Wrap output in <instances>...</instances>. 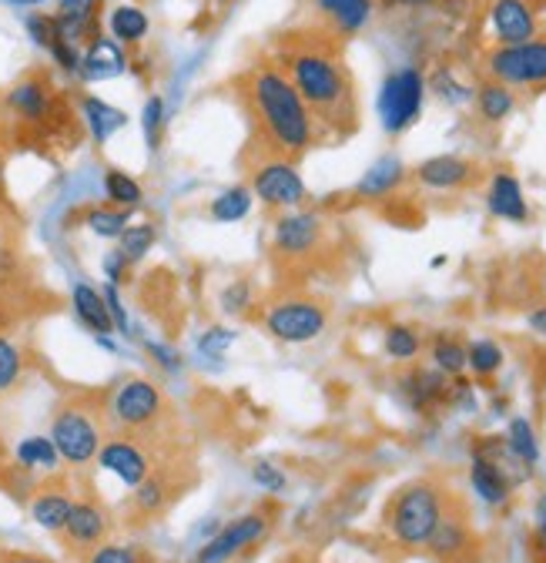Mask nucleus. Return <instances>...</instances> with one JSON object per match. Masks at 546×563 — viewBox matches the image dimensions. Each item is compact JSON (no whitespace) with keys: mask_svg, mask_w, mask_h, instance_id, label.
Instances as JSON below:
<instances>
[{"mask_svg":"<svg viewBox=\"0 0 546 563\" xmlns=\"http://www.w3.org/2000/svg\"><path fill=\"white\" fill-rule=\"evenodd\" d=\"M242 101L258 128L265 158H299L315 141V118L279 67L261 64L242 78Z\"/></svg>","mask_w":546,"mask_h":563,"instance_id":"1","label":"nucleus"},{"mask_svg":"<svg viewBox=\"0 0 546 563\" xmlns=\"http://www.w3.org/2000/svg\"><path fill=\"white\" fill-rule=\"evenodd\" d=\"M282 75L292 81L309 114L328 128H356V95L346 64L325 44H299L286 54Z\"/></svg>","mask_w":546,"mask_h":563,"instance_id":"2","label":"nucleus"},{"mask_svg":"<svg viewBox=\"0 0 546 563\" xmlns=\"http://www.w3.org/2000/svg\"><path fill=\"white\" fill-rule=\"evenodd\" d=\"M449 507V493L436 479H413L399 486L382 514L389 537L405 550H423Z\"/></svg>","mask_w":546,"mask_h":563,"instance_id":"3","label":"nucleus"},{"mask_svg":"<svg viewBox=\"0 0 546 563\" xmlns=\"http://www.w3.org/2000/svg\"><path fill=\"white\" fill-rule=\"evenodd\" d=\"M108 430L104 402L94 396H67L51 419V443L57 446L60 463L85 470L98 460Z\"/></svg>","mask_w":546,"mask_h":563,"instance_id":"4","label":"nucleus"},{"mask_svg":"<svg viewBox=\"0 0 546 563\" xmlns=\"http://www.w3.org/2000/svg\"><path fill=\"white\" fill-rule=\"evenodd\" d=\"M168 416V402L158 383L145 379V376H127L121 379L108 399H104V419L108 427L121 437H152L158 433V427Z\"/></svg>","mask_w":546,"mask_h":563,"instance_id":"5","label":"nucleus"},{"mask_svg":"<svg viewBox=\"0 0 546 563\" xmlns=\"http://www.w3.org/2000/svg\"><path fill=\"white\" fill-rule=\"evenodd\" d=\"M328 325V309L309 296H282L268 302L265 309V329L276 342L286 345H305L315 342Z\"/></svg>","mask_w":546,"mask_h":563,"instance_id":"6","label":"nucleus"},{"mask_svg":"<svg viewBox=\"0 0 546 563\" xmlns=\"http://www.w3.org/2000/svg\"><path fill=\"white\" fill-rule=\"evenodd\" d=\"M490 78L506 88H536L546 85V37L526 44H500L487 57Z\"/></svg>","mask_w":546,"mask_h":563,"instance_id":"7","label":"nucleus"},{"mask_svg":"<svg viewBox=\"0 0 546 563\" xmlns=\"http://www.w3.org/2000/svg\"><path fill=\"white\" fill-rule=\"evenodd\" d=\"M423 98H426V81L416 67H402L395 75H389L382 81L379 91V118L382 128L389 134H399L413 124L423 111Z\"/></svg>","mask_w":546,"mask_h":563,"instance_id":"8","label":"nucleus"},{"mask_svg":"<svg viewBox=\"0 0 546 563\" xmlns=\"http://www.w3.org/2000/svg\"><path fill=\"white\" fill-rule=\"evenodd\" d=\"M252 195L265 208H296L305 201V181L289 158H261L252 168Z\"/></svg>","mask_w":546,"mask_h":563,"instance_id":"9","label":"nucleus"},{"mask_svg":"<svg viewBox=\"0 0 546 563\" xmlns=\"http://www.w3.org/2000/svg\"><path fill=\"white\" fill-rule=\"evenodd\" d=\"M268 514L255 510V514H245V517H235L232 523H225L212 540H204L194 553V563H229L235 560L242 550L261 543L268 537Z\"/></svg>","mask_w":546,"mask_h":563,"instance_id":"10","label":"nucleus"},{"mask_svg":"<svg viewBox=\"0 0 546 563\" xmlns=\"http://www.w3.org/2000/svg\"><path fill=\"white\" fill-rule=\"evenodd\" d=\"M94 463H98L104 473L118 476L127 489L142 486V483L152 476V470H155V463H152L148 450L142 446V440L121 437V433H114V437H108V440L101 443Z\"/></svg>","mask_w":546,"mask_h":563,"instance_id":"11","label":"nucleus"},{"mask_svg":"<svg viewBox=\"0 0 546 563\" xmlns=\"http://www.w3.org/2000/svg\"><path fill=\"white\" fill-rule=\"evenodd\" d=\"M111 533V517L108 510L94 500V497H85V500H75L71 507V517H67L64 530L57 533L64 540V547L78 553V556H88L94 547H101Z\"/></svg>","mask_w":546,"mask_h":563,"instance_id":"12","label":"nucleus"},{"mask_svg":"<svg viewBox=\"0 0 546 563\" xmlns=\"http://www.w3.org/2000/svg\"><path fill=\"white\" fill-rule=\"evenodd\" d=\"M325 225L315 211H286L271 229V249L282 258H305L322 245Z\"/></svg>","mask_w":546,"mask_h":563,"instance_id":"13","label":"nucleus"},{"mask_svg":"<svg viewBox=\"0 0 546 563\" xmlns=\"http://www.w3.org/2000/svg\"><path fill=\"white\" fill-rule=\"evenodd\" d=\"M426 550L439 560V563H466L472 556V527L466 520L463 507H446L443 520L436 523Z\"/></svg>","mask_w":546,"mask_h":563,"instance_id":"14","label":"nucleus"},{"mask_svg":"<svg viewBox=\"0 0 546 563\" xmlns=\"http://www.w3.org/2000/svg\"><path fill=\"white\" fill-rule=\"evenodd\" d=\"M71 507H75V493H71V486H67L64 479H57V476L41 483L31 493V504H27L31 520L41 530H47V533H60L64 530L67 517H71Z\"/></svg>","mask_w":546,"mask_h":563,"instance_id":"15","label":"nucleus"},{"mask_svg":"<svg viewBox=\"0 0 546 563\" xmlns=\"http://www.w3.org/2000/svg\"><path fill=\"white\" fill-rule=\"evenodd\" d=\"M399 393L409 402V409L430 412L449 399V376H443L433 366H413L399 379Z\"/></svg>","mask_w":546,"mask_h":563,"instance_id":"16","label":"nucleus"},{"mask_svg":"<svg viewBox=\"0 0 546 563\" xmlns=\"http://www.w3.org/2000/svg\"><path fill=\"white\" fill-rule=\"evenodd\" d=\"M490 24L500 44H526L536 37V18L526 0H497L490 8Z\"/></svg>","mask_w":546,"mask_h":563,"instance_id":"17","label":"nucleus"},{"mask_svg":"<svg viewBox=\"0 0 546 563\" xmlns=\"http://www.w3.org/2000/svg\"><path fill=\"white\" fill-rule=\"evenodd\" d=\"M469 486L472 493L480 497L487 507H503L510 500V493H513V476L497 466L493 460H483V456H472L469 463Z\"/></svg>","mask_w":546,"mask_h":563,"instance_id":"18","label":"nucleus"},{"mask_svg":"<svg viewBox=\"0 0 546 563\" xmlns=\"http://www.w3.org/2000/svg\"><path fill=\"white\" fill-rule=\"evenodd\" d=\"M127 67V57H124V47L114 41V37H94L88 44V51L81 54V67L78 75L85 81H108V78H118L121 70Z\"/></svg>","mask_w":546,"mask_h":563,"instance_id":"19","label":"nucleus"},{"mask_svg":"<svg viewBox=\"0 0 546 563\" xmlns=\"http://www.w3.org/2000/svg\"><path fill=\"white\" fill-rule=\"evenodd\" d=\"M487 208L490 216H497L500 222H526L530 219V205L523 195V185L510 175V172H497L487 191Z\"/></svg>","mask_w":546,"mask_h":563,"instance_id":"20","label":"nucleus"},{"mask_svg":"<svg viewBox=\"0 0 546 563\" xmlns=\"http://www.w3.org/2000/svg\"><path fill=\"white\" fill-rule=\"evenodd\" d=\"M416 178L420 185L426 188H436V191H453V188H463L476 178V168L459 158V155H436L430 162H423L416 168Z\"/></svg>","mask_w":546,"mask_h":563,"instance_id":"21","label":"nucleus"},{"mask_svg":"<svg viewBox=\"0 0 546 563\" xmlns=\"http://www.w3.org/2000/svg\"><path fill=\"white\" fill-rule=\"evenodd\" d=\"M175 497H178V493H175L168 473L152 470V476H148L142 486H134L131 514L138 517V520H155V517H161V514L175 504Z\"/></svg>","mask_w":546,"mask_h":563,"instance_id":"22","label":"nucleus"},{"mask_svg":"<svg viewBox=\"0 0 546 563\" xmlns=\"http://www.w3.org/2000/svg\"><path fill=\"white\" fill-rule=\"evenodd\" d=\"M8 104H11V111H14L18 118L37 124V121H44V118L51 114L54 95H51V88H47L44 78H34V75H31V78L18 81V85L11 88Z\"/></svg>","mask_w":546,"mask_h":563,"instance_id":"23","label":"nucleus"},{"mask_svg":"<svg viewBox=\"0 0 546 563\" xmlns=\"http://www.w3.org/2000/svg\"><path fill=\"white\" fill-rule=\"evenodd\" d=\"M71 306H75L78 322H81L88 332H94V335H111V332H114V322H111L104 292H98L94 286H88V282H75V289H71Z\"/></svg>","mask_w":546,"mask_h":563,"instance_id":"24","label":"nucleus"},{"mask_svg":"<svg viewBox=\"0 0 546 563\" xmlns=\"http://www.w3.org/2000/svg\"><path fill=\"white\" fill-rule=\"evenodd\" d=\"M315 11L343 34H356L372 18V0H315Z\"/></svg>","mask_w":546,"mask_h":563,"instance_id":"25","label":"nucleus"},{"mask_svg":"<svg viewBox=\"0 0 546 563\" xmlns=\"http://www.w3.org/2000/svg\"><path fill=\"white\" fill-rule=\"evenodd\" d=\"M430 360H433V369L456 379L466 373V342L453 332H436L430 342Z\"/></svg>","mask_w":546,"mask_h":563,"instance_id":"26","label":"nucleus"},{"mask_svg":"<svg viewBox=\"0 0 546 563\" xmlns=\"http://www.w3.org/2000/svg\"><path fill=\"white\" fill-rule=\"evenodd\" d=\"M402 175H405V168H402V162L399 158H379L366 175H363V181L356 185V195H363V198H382V195H389L392 188H399L402 185Z\"/></svg>","mask_w":546,"mask_h":563,"instance_id":"27","label":"nucleus"},{"mask_svg":"<svg viewBox=\"0 0 546 563\" xmlns=\"http://www.w3.org/2000/svg\"><path fill=\"white\" fill-rule=\"evenodd\" d=\"M81 111H85V124H88V131H91V137H94V145H104V141L114 134V131H121L124 128V111H118V108H111V104H104V101H98V98H85L81 101Z\"/></svg>","mask_w":546,"mask_h":563,"instance_id":"28","label":"nucleus"},{"mask_svg":"<svg viewBox=\"0 0 546 563\" xmlns=\"http://www.w3.org/2000/svg\"><path fill=\"white\" fill-rule=\"evenodd\" d=\"M14 460L27 473H37V470L41 473H54L57 463H60L57 446L51 443V437H27V440H21L18 450H14Z\"/></svg>","mask_w":546,"mask_h":563,"instance_id":"29","label":"nucleus"},{"mask_svg":"<svg viewBox=\"0 0 546 563\" xmlns=\"http://www.w3.org/2000/svg\"><path fill=\"white\" fill-rule=\"evenodd\" d=\"M503 363H506V352L500 342H493V339L466 342V369H472V376L490 379L503 369Z\"/></svg>","mask_w":546,"mask_h":563,"instance_id":"30","label":"nucleus"},{"mask_svg":"<svg viewBox=\"0 0 546 563\" xmlns=\"http://www.w3.org/2000/svg\"><path fill=\"white\" fill-rule=\"evenodd\" d=\"M155 242H158V229L152 225V222H131L124 232H121V239H118V255L124 258V265L131 268V265H138L152 249H155Z\"/></svg>","mask_w":546,"mask_h":563,"instance_id":"31","label":"nucleus"},{"mask_svg":"<svg viewBox=\"0 0 546 563\" xmlns=\"http://www.w3.org/2000/svg\"><path fill=\"white\" fill-rule=\"evenodd\" d=\"M506 450L530 470L539 463V443H536V430H533V422L526 416H513L510 419V427H506V437H503Z\"/></svg>","mask_w":546,"mask_h":563,"instance_id":"32","label":"nucleus"},{"mask_svg":"<svg viewBox=\"0 0 546 563\" xmlns=\"http://www.w3.org/2000/svg\"><path fill=\"white\" fill-rule=\"evenodd\" d=\"M108 27H111V34H114L118 44H138V41L148 37V27H152V24H148V14H145L142 8L121 4V8L111 11Z\"/></svg>","mask_w":546,"mask_h":563,"instance_id":"33","label":"nucleus"},{"mask_svg":"<svg viewBox=\"0 0 546 563\" xmlns=\"http://www.w3.org/2000/svg\"><path fill=\"white\" fill-rule=\"evenodd\" d=\"M382 349H386V356L395 360V363H413V360L420 356V352H423V335H420L413 325L395 322V325L386 329Z\"/></svg>","mask_w":546,"mask_h":563,"instance_id":"34","label":"nucleus"},{"mask_svg":"<svg viewBox=\"0 0 546 563\" xmlns=\"http://www.w3.org/2000/svg\"><path fill=\"white\" fill-rule=\"evenodd\" d=\"M252 188H245V185H232V188H225L212 205H209V216L215 219V222H222V225H232V222H242L248 211H252Z\"/></svg>","mask_w":546,"mask_h":563,"instance_id":"35","label":"nucleus"},{"mask_svg":"<svg viewBox=\"0 0 546 563\" xmlns=\"http://www.w3.org/2000/svg\"><path fill=\"white\" fill-rule=\"evenodd\" d=\"M104 195H108V201H114L118 208H138L142 205V198H145V191H142V185L134 181L127 172H121V168H108L104 172Z\"/></svg>","mask_w":546,"mask_h":563,"instance_id":"36","label":"nucleus"},{"mask_svg":"<svg viewBox=\"0 0 546 563\" xmlns=\"http://www.w3.org/2000/svg\"><path fill=\"white\" fill-rule=\"evenodd\" d=\"M476 108H480V114L487 121H503L513 108H516V98L506 85L500 81H487L480 91H476Z\"/></svg>","mask_w":546,"mask_h":563,"instance_id":"37","label":"nucleus"},{"mask_svg":"<svg viewBox=\"0 0 546 563\" xmlns=\"http://www.w3.org/2000/svg\"><path fill=\"white\" fill-rule=\"evenodd\" d=\"M85 225L98 235V239H121V232L131 225V211L108 205V208H91L85 216Z\"/></svg>","mask_w":546,"mask_h":563,"instance_id":"38","label":"nucleus"},{"mask_svg":"<svg viewBox=\"0 0 546 563\" xmlns=\"http://www.w3.org/2000/svg\"><path fill=\"white\" fill-rule=\"evenodd\" d=\"M24 376V352L14 339L0 335V396H8Z\"/></svg>","mask_w":546,"mask_h":563,"instance_id":"39","label":"nucleus"},{"mask_svg":"<svg viewBox=\"0 0 546 563\" xmlns=\"http://www.w3.org/2000/svg\"><path fill=\"white\" fill-rule=\"evenodd\" d=\"M85 563H148V553L142 547H131V543H101L94 547Z\"/></svg>","mask_w":546,"mask_h":563,"instance_id":"40","label":"nucleus"},{"mask_svg":"<svg viewBox=\"0 0 546 563\" xmlns=\"http://www.w3.org/2000/svg\"><path fill=\"white\" fill-rule=\"evenodd\" d=\"M252 302H255V286H252L248 278H235V282H229V286L219 292V309L229 312V316L248 312Z\"/></svg>","mask_w":546,"mask_h":563,"instance_id":"41","label":"nucleus"},{"mask_svg":"<svg viewBox=\"0 0 546 563\" xmlns=\"http://www.w3.org/2000/svg\"><path fill=\"white\" fill-rule=\"evenodd\" d=\"M232 345H235V329H225V325H212L198 335V352L209 360H222Z\"/></svg>","mask_w":546,"mask_h":563,"instance_id":"42","label":"nucleus"},{"mask_svg":"<svg viewBox=\"0 0 546 563\" xmlns=\"http://www.w3.org/2000/svg\"><path fill=\"white\" fill-rule=\"evenodd\" d=\"M252 483L265 493H271V497H279V493H286L289 486V476L286 470H279L276 463H268V460H258L252 463Z\"/></svg>","mask_w":546,"mask_h":563,"instance_id":"43","label":"nucleus"},{"mask_svg":"<svg viewBox=\"0 0 546 563\" xmlns=\"http://www.w3.org/2000/svg\"><path fill=\"white\" fill-rule=\"evenodd\" d=\"M142 121H145V137H148V148H158V145H161V128H165V101H161L158 95H155V98H148Z\"/></svg>","mask_w":546,"mask_h":563,"instance_id":"44","label":"nucleus"},{"mask_svg":"<svg viewBox=\"0 0 546 563\" xmlns=\"http://www.w3.org/2000/svg\"><path fill=\"white\" fill-rule=\"evenodd\" d=\"M27 34H31V41L37 44V47H51L54 41H57V27H54V18H47V14H31L27 18Z\"/></svg>","mask_w":546,"mask_h":563,"instance_id":"45","label":"nucleus"},{"mask_svg":"<svg viewBox=\"0 0 546 563\" xmlns=\"http://www.w3.org/2000/svg\"><path fill=\"white\" fill-rule=\"evenodd\" d=\"M145 349H148V356L165 369V373H181V352L178 349H171V345H165V342H145Z\"/></svg>","mask_w":546,"mask_h":563,"instance_id":"46","label":"nucleus"},{"mask_svg":"<svg viewBox=\"0 0 546 563\" xmlns=\"http://www.w3.org/2000/svg\"><path fill=\"white\" fill-rule=\"evenodd\" d=\"M104 302H108V312H111L114 332L127 335V332H131V322H127L124 302H121V296H118V286H111V282H108V289H104Z\"/></svg>","mask_w":546,"mask_h":563,"instance_id":"47","label":"nucleus"},{"mask_svg":"<svg viewBox=\"0 0 546 563\" xmlns=\"http://www.w3.org/2000/svg\"><path fill=\"white\" fill-rule=\"evenodd\" d=\"M533 540H536V550L546 556V493L533 507Z\"/></svg>","mask_w":546,"mask_h":563,"instance_id":"48","label":"nucleus"},{"mask_svg":"<svg viewBox=\"0 0 546 563\" xmlns=\"http://www.w3.org/2000/svg\"><path fill=\"white\" fill-rule=\"evenodd\" d=\"M433 85H436V91H439V95H443L446 101H453V104H463V101L469 98V91H466L463 85H456V81H453L449 75H439V78H436Z\"/></svg>","mask_w":546,"mask_h":563,"instance_id":"49","label":"nucleus"},{"mask_svg":"<svg viewBox=\"0 0 546 563\" xmlns=\"http://www.w3.org/2000/svg\"><path fill=\"white\" fill-rule=\"evenodd\" d=\"M124 272H127L124 258H121L118 252H111V255L104 258V275H108L111 286H118V282H124Z\"/></svg>","mask_w":546,"mask_h":563,"instance_id":"50","label":"nucleus"},{"mask_svg":"<svg viewBox=\"0 0 546 563\" xmlns=\"http://www.w3.org/2000/svg\"><path fill=\"white\" fill-rule=\"evenodd\" d=\"M0 563H54V560H51V556H37V553L4 550V553H0Z\"/></svg>","mask_w":546,"mask_h":563,"instance_id":"51","label":"nucleus"},{"mask_svg":"<svg viewBox=\"0 0 546 563\" xmlns=\"http://www.w3.org/2000/svg\"><path fill=\"white\" fill-rule=\"evenodd\" d=\"M526 325H530V332H536L539 339H546V306H536V309L526 316Z\"/></svg>","mask_w":546,"mask_h":563,"instance_id":"52","label":"nucleus"},{"mask_svg":"<svg viewBox=\"0 0 546 563\" xmlns=\"http://www.w3.org/2000/svg\"><path fill=\"white\" fill-rule=\"evenodd\" d=\"M98 8V0H60V11H91Z\"/></svg>","mask_w":546,"mask_h":563,"instance_id":"53","label":"nucleus"},{"mask_svg":"<svg viewBox=\"0 0 546 563\" xmlns=\"http://www.w3.org/2000/svg\"><path fill=\"white\" fill-rule=\"evenodd\" d=\"M8 4H18V8H31V4H41V0H8Z\"/></svg>","mask_w":546,"mask_h":563,"instance_id":"54","label":"nucleus"},{"mask_svg":"<svg viewBox=\"0 0 546 563\" xmlns=\"http://www.w3.org/2000/svg\"><path fill=\"white\" fill-rule=\"evenodd\" d=\"M389 4H430V0H389Z\"/></svg>","mask_w":546,"mask_h":563,"instance_id":"55","label":"nucleus"},{"mask_svg":"<svg viewBox=\"0 0 546 563\" xmlns=\"http://www.w3.org/2000/svg\"><path fill=\"white\" fill-rule=\"evenodd\" d=\"M0 172H4V158H0Z\"/></svg>","mask_w":546,"mask_h":563,"instance_id":"56","label":"nucleus"},{"mask_svg":"<svg viewBox=\"0 0 546 563\" xmlns=\"http://www.w3.org/2000/svg\"><path fill=\"white\" fill-rule=\"evenodd\" d=\"M302 563H315V560H302Z\"/></svg>","mask_w":546,"mask_h":563,"instance_id":"57","label":"nucleus"}]
</instances>
